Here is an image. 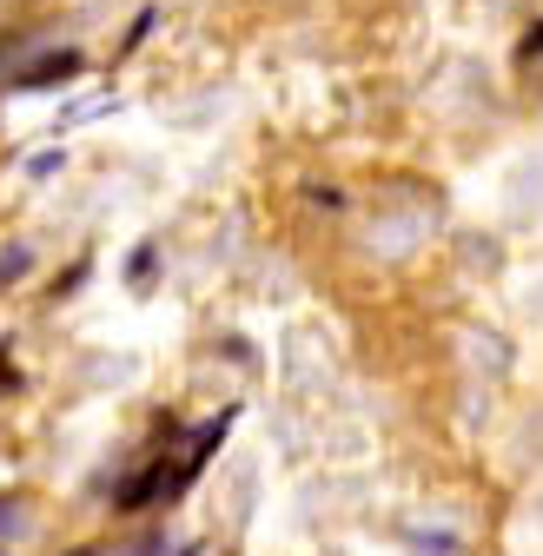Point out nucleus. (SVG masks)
<instances>
[{
  "label": "nucleus",
  "mask_w": 543,
  "mask_h": 556,
  "mask_svg": "<svg viewBox=\"0 0 543 556\" xmlns=\"http://www.w3.org/2000/svg\"><path fill=\"white\" fill-rule=\"evenodd\" d=\"M80 47H60V53H40L34 66H21V74H14V87H47V80H74L80 74Z\"/></svg>",
  "instance_id": "nucleus-1"
},
{
  "label": "nucleus",
  "mask_w": 543,
  "mask_h": 556,
  "mask_svg": "<svg viewBox=\"0 0 543 556\" xmlns=\"http://www.w3.org/2000/svg\"><path fill=\"white\" fill-rule=\"evenodd\" d=\"M523 60H543V21L523 27Z\"/></svg>",
  "instance_id": "nucleus-2"
},
{
  "label": "nucleus",
  "mask_w": 543,
  "mask_h": 556,
  "mask_svg": "<svg viewBox=\"0 0 543 556\" xmlns=\"http://www.w3.org/2000/svg\"><path fill=\"white\" fill-rule=\"evenodd\" d=\"M66 556H106V549H66Z\"/></svg>",
  "instance_id": "nucleus-3"
}]
</instances>
